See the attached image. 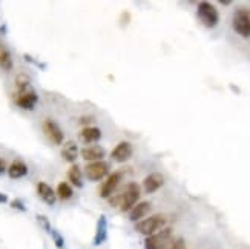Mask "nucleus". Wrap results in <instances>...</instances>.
I'll return each mask as SVG.
<instances>
[{
  "label": "nucleus",
  "instance_id": "4be33fe9",
  "mask_svg": "<svg viewBox=\"0 0 250 249\" xmlns=\"http://www.w3.org/2000/svg\"><path fill=\"white\" fill-rule=\"evenodd\" d=\"M29 82L31 80H29V77H28L26 74H19L17 77H16V88H17V91H21V90L28 88V86H31Z\"/></svg>",
  "mask_w": 250,
  "mask_h": 249
},
{
  "label": "nucleus",
  "instance_id": "0eeeda50",
  "mask_svg": "<svg viewBox=\"0 0 250 249\" xmlns=\"http://www.w3.org/2000/svg\"><path fill=\"white\" fill-rule=\"evenodd\" d=\"M84 174L91 181H99L109 174V165L106 161H94V163L86 165Z\"/></svg>",
  "mask_w": 250,
  "mask_h": 249
},
{
  "label": "nucleus",
  "instance_id": "39448f33",
  "mask_svg": "<svg viewBox=\"0 0 250 249\" xmlns=\"http://www.w3.org/2000/svg\"><path fill=\"white\" fill-rule=\"evenodd\" d=\"M170 243H172V229L165 228L155 234L149 235L145 242V248L146 249H166Z\"/></svg>",
  "mask_w": 250,
  "mask_h": 249
},
{
  "label": "nucleus",
  "instance_id": "6ab92c4d",
  "mask_svg": "<svg viewBox=\"0 0 250 249\" xmlns=\"http://www.w3.org/2000/svg\"><path fill=\"white\" fill-rule=\"evenodd\" d=\"M68 177H69V181L72 183L74 186H77V188L83 186V177H82L80 166H77V165L71 166V169L68 171Z\"/></svg>",
  "mask_w": 250,
  "mask_h": 249
},
{
  "label": "nucleus",
  "instance_id": "ddd939ff",
  "mask_svg": "<svg viewBox=\"0 0 250 249\" xmlns=\"http://www.w3.org/2000/svg\"><path fill=\"white\" fill-rule=\"evenodd\" d=\"M163 183H165V179H163L161 174H158V172H152V174H149L145 181H143V188L147 194H152V192H157Z\"/></svg>",
  "mask_w": 250,
  "mask_h": 249
},
{
  "label": "nucleus",
  "instance_id": "7ed1b4c3",
  "mask_svg": "<svg viewBox=\"0 0 250 249\" xmlns=\"http://www.w3.org/2000/svg\"><path fill=\"white\" fill-rule=\"evenodd\" d=\"M197 13H198V19L201 20V23L206 28H215L216 25H218L220 14H218V11H216V8L212 3H209V2L198 3Z\"/></svg>",
  "mask_w": 250,
  "mask_h": 249
},
{
  "label": "nucleus",
  "instance_id": "9d476101",
  "mask_svg": "<svg viewBox=\"0 0 250 249\" xmlns=\"http://www.w3.org/2000/svg\"><path fill=\"white\" fill-rule=\"evenodd\" d=\"M122 180V172H112V174L106 179V181L103 183V186L100 189V197L103 199H109L112 194L115 192L118 183Z\"/></svg>",
  "mask_w": 250,
  "mask_h": 249
},
{
  "label": "nucleus",
  "instance_id": "423d86ee",
  "mask_svg": "<svg viewBox=\"0 0 250 249\" xmlns=\"http://www.w3.org/2000/svg\"><path fill=\"white\" fill-rule=\"evenodd\" d=\"M37 102H39V95L31 86H28V88L21 90V91H17L16 103L19 108H21V110H29V111L34 110Z\"/></svg>",
  "mask_w": 250,
  "mask_h": 249
},
{
  "label": "nucleus",
  "instance_id": "393cba45",
  "mask_svg": "<svg viewBox=\"0 0 250 249\" xmlns=\"http://www.w3.org/2000/svg\"><path fill=\"white\" fill-rule=\"evenodd\" d=\"M13 208H17V209H21V211H25V206H23V203H21L20 200H14L13 204H11Z\"/></svg>",
  "mask_w": 250,
  "mask_h": 249
},
{
  "label": "nucleus",
  "instance_id": "a211bd4d",
  "mask_svg": "<svg viewBox=\"0 0 250 249\" xmlns=\"http://www.w3.org/2000/svg\"><path fill=\"white\" fill-rule=\"evenodd\" d=\"M106 239H107V223H106V219L102 215L99 220V226H97V234H95L94 243L102 245Z\"/></svg>",
  "mask_w": 250,
  "mask_h": 249
},
{
  "label": "nucleus",
  "instance_id": "6e6552de",
  "mask_svg": "<svg viewBox=\"0 0 250 249\" xmlns=\"http://www.w3.org/2000/svg\"><path fill=\"white\" fill-rule=\"evenodd\" d=\"M43 131H45L46 137L51 140L54 145H62L63 143V138H64L63 131L56 122L51 120V118H46V120L43 122Z\"/></svg>",
  "mask_w": 250,
  "mask_h": 249
},
{
  "label": "nucleus",
  "instance_id": "dca6fc26",
  "mask_svg": "<svg viewBox=\"0 0 250 249\" xmlns=\"http://www.w3.org/2000/svg\"><path fill=\"white\" fill-rule=\"evenodd\" d=\"M28 174V166L23 163V161H13L8 168V176L11 179H21Z\"/></svg>",
  "mask_w": 250,
  "mask_h": 249
},
{
  "label": "nucleus",
  "instance_id": "20e7f679",
  "mask_svg": "<svg viewBox=\"0 0 250 249\" xmlns=\"http://www.w3.org/2000/svg\"><path fill=\"white\" fill-rule=\"evenodd\" d=\"M232 26L236 34L241 37H250V9L247 8H240L235 11Z\"/></svg>",
  "mask_w": 250,
  "mask_h": 249
},
{
  "label": "nucleus",
  "instance_id": "f257e3e1",
  "mask_svg": "<svg viewBox=\"0 0 250 249\" xmlns=\"http://www.w3.org/2000/svg\"><path fill=\"white\" fill-rule=\"evenodd\" d=\"M140 199V186L137 183H129V185L115 197H109V202L114 208H120V211L127 212L132 209Z\"/></svg>",
  "mask_w": 250,
  "mask_h": 249
},
{
  "label": "nucleus",
  "instance_id": "2eb2a0df",
  "mask_svg": "<svg viewBox=\"0 0 250 249\" xmlns=\"http://www.w3.org/2000/svg\"><path fill=\"white\" fill-rule=\"evenodd\" d=\"M102 138V131L95 126H88L83 128L80 133V140L84 143H95Z\"/></svg>",
  "mask_w": 250,
  "mask_h": 249
},
{
  "label": "nucleus",
  "instance_id": "412c9836",
  "mask_svg": "<svg viewBox=\"0 0 250 249\" xmlns=\"http://www.w3.org/2000/svg\"><path fill=\"white\" fill-rule=\"evenodd\" d=\"M72 194H74V191H72L69 183H66V181L59 183V186H57V196L62 200H69L72 197Z\"/></svg>",
  "mask_w": 250,
  "mask_h": 249
},
{
  "label": "nucleus",
  "instance_id": "a878e982",
  "mask_svg": "<svg viewBox=\"0 0 250 249\" xmlns=\"http://www.w3.org/2000/svg\"><path fill=\"white\" fill-rule=\"evenodd\" d=\"M5 171H6V163H5V160L0 158V174H3Z\"/></svg>",
  "mask_w": 250,
  "mask_h": 249
},
{
  "label": "nucleus",
  "instance_id": "9b49d317",
  "mask_svg": "<svg viewBox=\"0 0 250 249\" xmlns=\"http://www.w3.org/2000/svg\"><path fill=\"white\" fill-rule=\"evenodd\" d=\"M104 156H106V151L100 145H89L82 149V157L84 160L91 161V163H94V161H102Z\"/></svg>",
  "mask_w": 250,
  "mask_h": 249
},
{
  "label": "nucleus",
  "instance_id": "f8f14e48",
  "mask_svg": "<svg viewBox=\"0 0 250 249\" xmlns=\"http://www.w3.org/2000/svg\"><path fill=\"white\" fill-rule=\"evenodd\" d=\"M37 194H39V197L45 202L46 204H49V206H52L54 203H56L57 200V194L56 191H54L48 183L45 181H40L39 185H37Z\"/></svg>",
  "mask_w": 250,
  "mask_h": 249
},
{
  "label": "nucleus",
  "instance_id": "f3484780",
  "mask_svg": "<svg viewBox=\"0 0 250 249\" xmlns=\"http://www.w3.org/2000/svg\"><path fill=\"white\" fill-rule=\"evenodd\" d=\"M62 156L63 158L69 161V163H72V161L77 160L79 157V146L75 142H68V143H64V146L62 148Z\"/></svg>",
  "mask_w": 250,
  "mask_h": 249
},
{
  "label": "nucleus",
  "instance_id": "b1692460",
  "mask_svg": "<svg viewBox=\"0 0 250 249\" xmlns=\"http://www.w3.org/2000/svg\"><path fill=\"white\" fill-rule=\"evenodd\" d=\"M51 234H52V237H54V240H56V245H57L59 248H63V239H62V237H60L56 231H51Z\"/></svg>",
  "mask_w": 250,
  "mask_h": 249
},
{
  "label": "nucleus",
  "instance_id": "aec40b11",
  "mask_svg": "<svg viewBox=\"0 0 250 249\" xmlns=\"http://www.w3.org/2000/svg\"><path fill=\"white\" fill-rule=\"evenodd\" d=\"M13 67H14V63H13V57H11L9 51L2 49L0 51V68L3 71H11Z\"/></svg>",
  "mask_w": 250,
  "mask_h": 249
},
{
  "label": "nucleus",
  "instance_id": "4468645a",
  "mask_svg": "<svg viewBox=\"0 0 250 249\" xmlns=\"http://www.w3.org/2000/svg\"><path fill=\"white\" fill-rule=\"evenodd\" d=\"M149 211H150V203L149 202H140L129 211V220L130 222L143 220V217H146V215L149 214Z\"/></svg>",
  "mask_w": 250,
  "mask_h": 249
},
{
  "label": "nucleus",
  "instance_id": "1a4fd4ad",
  "mask_svg": "<svg viewBox=\"0 0 250 249\" xmlns=\"http://www.w3.org/2000/svg\"><path fill=\"white\" fill-rule=\"evenodd\" d=\"M134 154V149H132V145H130L129 142H120L111 153V157L118 161V163H125V161H127L130 157H132Z\"/></svg>",
  "mask_w": 250,
  "mask_h": 249
},
{
  "label": "nucleus",
  "instance_id": "f03ea898",
  "mask_svg": "<svg viewBox=\"0 0 250 249\" xmlns=\"http://www.w3.org/2000/svg\"><path fill=\"white\" fill-rule=\"evenodd\" d=\"M167 225V217L163 214H157V215H152V217L143 219L135 223V229L137 232L143 234V235H152L161 229H165V226Z\"/></svg>",
  "mask_w": 250,
  "mask_h": 249
},
{
  "label": "nucleus",
  "instance_id": "5701e85b",
  "mask_svg": "<svg viewBox=\"0 0 250 249\" xmlns=\"http://www.w3.org/2000/svg\"><path fill=\"white\" fill-rule=\"evenodd\" d=\"M166 249H186V245H184V242L180 239V240H175V242H172Z\"/></svg>",
  "mask_w": 250,
  "mask_h": 249
},
{
  "label": "nucleus",
  "instance_id": "bb28decb",
  "mask_svg": "<svg viewBox=\"0 0 250 249\" xmlns=\"http://www.w3.org/2000/svg\"><path fill=\"white\" fill-rule=\"evenodd\" d=\"M8 199H6V196H2V194H0V203H5Z\"/></svg>",
  "mask_w": 250,
  "mask_h": 249
}]
</instances>
